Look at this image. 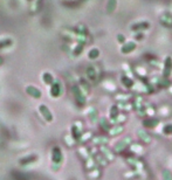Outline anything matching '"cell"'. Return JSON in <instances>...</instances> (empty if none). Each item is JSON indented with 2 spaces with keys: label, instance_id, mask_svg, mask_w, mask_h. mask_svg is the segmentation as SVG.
Returning a JSON list of instances; mask_svg holds the SVG:
<instances>
[{
  "label": "cell",
  "instance_id": "6da1fadb",
  "mask_svg": "<svg viewBox=\"0 0 172 180\" xmlns=\"http://www.w3.org/2000/svg\"><path fill=\"white\" fill-rule=\"evenodd\" d=\"M135 48H136V43L135 42L124 43V46L122 47V53L123 54H128V53H131L132 50H135Z\"/></svg>",
  "mask_w": 172,
  "mask_h": 180
},
{
  "label": "cell",
  "instance_id": "7a4b0ae2",
  "mask_svg": "<svg viewBox=\"0 0 172 180\" xmlns=\"http://www.w3.org/2000/svg\"><path fill=\"white\" fill-rule=\"evenodd\" d=\"M149 22H139V23H136V25H134L131 29L132 31H139V29H146V28H149Z\"/></svg>",
  "mask_w": 172,
  "mask_h": 180
}]
</instances>
